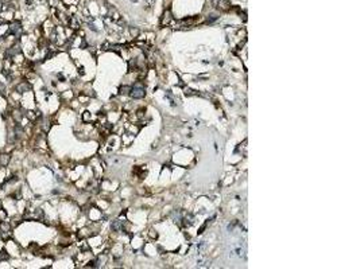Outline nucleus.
I'll return each instance as SVG.
<instances>
[{
    "mask_svg": "<svg viewBox=\"0 0 360 269\" xmlns=\"http://www.w3.org/2000/svg\"><path fill=\"white\" fill-rule=\"evenodd\" d=\"M152 4H154V0H147V6L148 7H151Z\"/></svg>",
    "mask_w": 360,
    "mask_h": 269,
    "instance_id": "obj_5",
    "label": "nucleus"
},
{
    "mask_svg": "<svg viewBox=\"0 0 360 269\" xmlns=\"http://www.w3.org/2000/svg\"><path fill=\"white\" fill-rule=\"evenodd\" d=\"M219 7L221 8V10H224V11H227V10H229V2L228 0H219Z\"/></svg>",
    "mask_w": 360,
    "mask_h": 269,
    "instance_id": "obj_2",
    "label": "nucleus"
},
{
    "mask_svg": "<svg viewBox=\"0 0 360 269\" xmlns=\"http://www.w3.org/2000/svg\"><path fill=\"white\" fill-rule=\"evenodd\" d=\"M212 2H213L214 4H217V3H219V0H212Z\"/></svg>",
    "mask_w": 360,
    "mask_h": 269,
    "instance_id": "obj_6",
    "label": "nucleus"
},
{
    "mask_svg": "<svg viewBox=\"0 0 360 269\" xmlns=\"http://www.w3.org/2000/svg\"><path fill=\"white\" fill-rule=\"evenodd\" d=\"M131 96L134 98H142L143 96H145V88L140 86V85H136V86H134L131 89Z\"/></svg>",
    "mask_w": 360,
    "mask_h": 269,
    "instance_id": "obj_1",
    "label": "nucleus"
},
{
    "mask_svg": "<svg viewBox=\"0 0 360 269\" xmlns=\"http://www.w3.org/2000/svg\"><path fill=\"white\" fill-rule=\"evenodd\" d=\"M112 229H114V230H118V231H119V230H121L120 221H115V222H114V225H112Z\"/></svg>",
    "mask_w": 360,
    "mask_h": 269,
    "instance_id": "obj_4",
    "label": "nucleus"
},
{
    "mask_svg": "<svg viewBox=\"0 0 360 269\" xmlns=\"http://www.w3.org/2000/svg\"><path fill=\"white\" fill-rule=\"evenodd\" d=\"M8 160H10V156L8 155H0V164L2 165H7Z\"/></svg>",
    "mask_w": 360,
    "mask_h": 269,
    "instance_id": "obj_3",
    "label": "nucleus"
}]
</instances>
